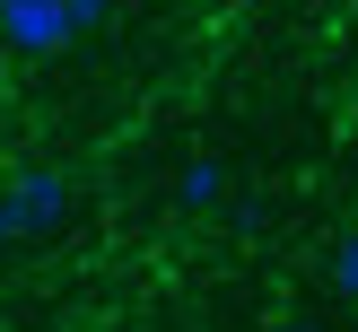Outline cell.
Returning <instances> with one entry per match:
<instances>
[{
    "label": "cell",
    "instance_id": "2",
    "mask_svg": "<svg viewBox=\"0 0 358 332\" xmlns=\"http://www.w3.org/2000/svg\"><path fill=\"white\" fill-rule=\"evenodd\" d=\"M0 52H17V62L70 52V0H0Z\"/></svg>",
    "mask_w": 358,
    "mask_h": 332
},
{
    "label": "cell",
    "instance_id": "8",
    "mask_svg": "<svg viewBox=\"0 0 358 332\" xmlns=\"http://www.w3.org/2000/svg\"><path fill=\"white\" fill-rule=\"evenodd\" d=\"M245 9H254V0H245Z\"/></svg>",
    "mask_w": 358,
    "mask_h": 332
},
{
    "label": "cell",
    "instance_id": "1",
    "mask_svg": "<svg viewBox=\"0 0 358 332\" xmlns=\"http://www.w3.org/2000/svg\"><path fill=\"white\" fill-rule=\"evenodd\" d=\"M0 210H9V236L17 245H44L70 227V210H79V184H70L62 166H17L9 184H0Z\"/></svg>",
    "mask_w": 358,
    "mask_h": 332
},
{
    "label": "cell",
    "instance_id": "5",
    "mask_svg": "<svg viewBox=\"0 0 358 332\" xmlns=\"http://www.w3.org/2000/svg\"><path fill=\"white\" fill-rule=\"evenodd\" d=\"M105 27H114V0H70V44H87Z\"/></svg>",
    "mask_w": 358,
    "mask_h": 332
},
{
    "label": "cell",
    "instance_id": "4",
    "mask_svg": "<svg viewBox=\"0 0 358 332\" xmlns=\"http://www.w3.org/2000/svg\"><path fill=\"white\" fill-rule=\"evenodd\" d=\"M324 271H332V297H350V306H358V227L332 245V262H324Z\"/></svg>",
    "mask_w": 358,
    "mask_h": 332
},
{
    "label": "cell",
    "instance_id": "7",
    "mask_svg": "<svg viewBox=\"0 0 358 332\" xmlns=\"http://www.w3.org/2000/svg\"><path fill=\"white\" fill-rule=\"evenodd\" d=\"M280 332H324V324H280Z\"/></svg>",
    "mask_w": 358,
    "mask_h": 332
},
{
    "label": "cell",
    "instance_id": "3",
    "mask_svg": "<svg viewBox=\"0 0 358 332\" xmlns=\"http://www.w3.org/2000/svg\"><path fill=\"white\" fill-rule=\"evenodd\" d=\"M227 184H236V175H227L219 157H184V175H175V210H227V201H236Z\"/></svg>",
    "mask_w": 358,
    "mask_h": 332
},
{
    "label": "cell",
    "instance_id": "6",
    "mask_svg": "<svg viewBox=\"0 0 358 332\" xmlns=\"http://www.w3.org/2000/svg\"><path fill=\"white\" fill-rule=\"evenodd\" d=\"M227 210H236V227H254V236H262V227H271V201H262V192H236V201H227Z\"/></svg>",
    "mask_w": 358,
    "mask_h": 332
}]
</instances>
